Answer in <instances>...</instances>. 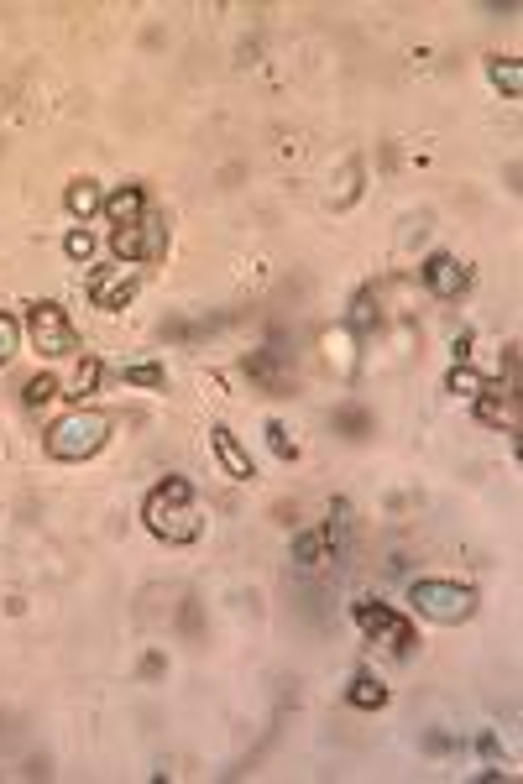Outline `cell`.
Returning a JSON list of instances; mask_svg holds the SVG:
<instances>
[{"label":"cell","mask_w":523,"mask_h":784,"mask_svg":"<svg viewBox=\"0 0 523 784\" xmlns=\"http://www.w3.org/2000/svg\"><path fill=\"white\" fill-rule=\"evenodd\" d=\"M142 523H147L163 544H194L199 528H204L199 507H194V487H189L184 476L157 481V487L147 492V502H142Z\"/></svg>","instance_id":"6da1fadb"},{"label":"cell","mask_w":523,"mask_h":784,"mask_svg":"<svg viewBox=\"0 0 523 784\" xmlns=\"http://www.w3.org/2000/svg\"><path fill=\"white\" fill-rule=\"evenodd\" d=\"M110 413H100V408H74V413H63V419L48 429V455L53 460H68V466H79V460H89V455H100L105 445H110Z\"/></svg>","instance_id":"7a4b0ae2"},{"label":"cell","mask_w":523,"mask_h":784,"mask_svg":"<svg viewBox=\"0 0 523 784\" xmlns=\"http://www.w3.org/2000/svg\"><path fill=\"white\" fill-rule=\"evenodd\" d=\"M408 607L429 622H440V628H461V622L476 617V591L461 581H414L408 586Z\"/></svg>","instance_id":"3957f363"},{"label":"cell","mask_w":523,"mask_h":784,"mask_svg":"<svg viewBox=\"0 0 523 784\" xmlns=\"http://www.w3.org/2000/svg\"><path fill=\"white\" fill-rule=\"evenodd\" d=\"M110 251H116V262L126 267H142V262H157L168 251V225L163 215H142L136 225H110Z\"/></svg>","instance_id":"277c9868"},{"label":"cell","mask_w":523,"mask_h":784,"mask_svg":"<svg viewBox=\"0 0 523 784\" xmlns=\"http://www.w3.org/2000/svg\"><path fill=\"white\" fill-rule=\"evenodd\" d=\"M351 617H356V628L367 633L372 643H382L393 659H408V654H414V622L398 617L393 607H382V602H356Z\"/></svg>","instance_id":"5b68a950"},{"label":"cell","mask_w":523,"mask_h":784,"mask_svg":"<svg viewBox=\"0 0 523 784\" xmlns=\"http://www.w3.org/2000/svg\"><path fill=\"white\" fill-rule=\"evenodd\" d=\"M27 335H32V351L53 356V361L79 351V330L68 325L63 304H32V314H27Z\"/></svg>","instance_id":"8992f818"},{"label":"cell","mask_w":523,"mask_h":784,"mask_svg":"<svg viewBox=\"0 0 523 784\" xmlns=\"http://www.w3.org/2000/svg\"><path fill=\"white\" fill-rule=\"evenodd\" d=\"M136 288H142V272L126 267V262L89 272V298H95V309H105V314H121L136 298Z\"/></svg>","instance_id":"52a82bcc"},{"label":"cell","mask_w":523,"mask_h":784,"mask_svg":"<svg viewBox=\"0 0 523 784\" xmlns=\"http://www.w3.org/2000/svg\"><path fill=\"white\" fill-rule=\"evenodd\" d=\"M419 278H424V288L435 293V298H461V293L471 288V272H466V262H456V257H450V251H435V257H424Z\"/></svg>","instance_id":"ba28073f"},{"label":"cell","mask_w":523,"mask_h":784,"mask_svg":"<svg viewBox=\"0 0 523 784\" xmlns=\"http://www.w3.org/2000/svg\"><path fill=\"white\" fill-rule=\"evenodd\" d=\"M471 403H476V419H482L487 429H508V434L518 429V392L513 387H492L487 382V392H482V398H471Z\"/></svg>","instance_id":"9c48e42d"},{"label":"cell","mask_w":523,"mask_h":784,"mask_svg":"<svg viewBox=\"0 0 523 784\" xmlns=\"http://www.w3.org/2000/svg\"><path fill=\"white\" fill-rule=\"evenodd\" d=\"M210 450H215L220 471L231 476V481H252V476H257V466H252V455H246V445H241L225 424H215V429H210Z\"/></svg>","instance_id":"30bf717a"},{"label":"cell","mask_w":523,"mask_h":784,"mask_svg":"<svg viewBox=\"0 0 523 784\" xmlns=\"http://www.w3.org/2000/svg\"><path fill=\"white\" fill-rule=\"evenodd\" d=\"M100 215H105L110 225H136V220L147 215V189H142V183H121L116 194H105Z\"/></svg>","instance_id":"8fae6325"},{"label":"cell","mask_w":523,"mask_h":784,"mask_svg":"<svg viewBox=\"0 0 523 784\" xmlns=\"http://www.w3.org/2000/svg\"><path fill=\"white\" fill-rule=\"evenodd\" d=\"M63 204H68V215H74V220H95L105 194H100L95 178H74V183H68V194H63Z\"/></svg>","instance_id":"7c38bea8"},{"label":"cell","mask_w":523,"mask_h":784,"mask_svg":"<svg viewBox=\"0 0 523 784\" xmlns=\"http://www.w3.org/2000/svg\"><path fill=\"white\" fill-rule=\"evenodd\" d=\"M346 701H351L356 711H377V706H388V685L361 670V675H351V685H346Z\"/></svg>","instance_id":"4fadbf2b"},{"label":"cell","mask_w":523,"mask_h":784,"mask_svg":"<svg viewBox=\"0 0 523 784\" xmlns=\"http://www.w3.org/2000/svg\"><path fill=\"white\" fill-rule=\"evenodd\" d=\"M445 392H450V398H466V403H471V398H482V392H487V377L476 372L471 361H456V366L445 372Z\"/></svg>","instance_id":"5bb4252c"},{"label":"cell","mask_w":523,"mask_h":784,"mask_svg":"<svg viewBox=\"0 0 523 784\" xmlns=\"http://www.w3.org/2000/svg\"><path fill=\"white\" fill-rule=\"evenodd\" d=\"M246 377H257L267 392H278V398L288 392V377L278 372V351H252L246 356Z\"/></svg>","instance_id":"9a60e30c"},{"label":"cell","mask_w":523,"mask_h":784,"mask_svg":"<svg viewBox=\"0 0 523 784\" xmlns=\"http://www.w3.org/2000/svg\"><path fill=\"white\" fill-rule=\"evenodd\" d=\"M351 528H356V513H351V502L340 497V502L330 507V523H325V539H330V560H335L340 549L351 544Z\"/></svg>","instance_id":"2e32d148"},{"label":"cell","mask_w":523,"mask_h":784,"mask_svg":"<svg viewBox=\"0 0 523 784\" xmlns=\"http://www.w3.org/2000/svg\"><path fill=\"white\" fill-rule=\"evenodd\" d=\"M377 293L372 288H361L356 298H351V314H346V330H356V335H372L377 330Z\"/></svg>","instance_id":"e0dca14e"},{"label":"cell","mask_w":523,"mask_h":784,"mask_svg":"<svg viewBox=\"0 0 523 784\" xmlns=\"http://www.w3.org/2000/svg\"><path fill=\"white\" fill-rule=\"evenodd\" d=\"M330 560V539H325V528H309V534L293 539V565H320Z\"/></svg>","instance_id":"ac0fdd59"},{"label":"cell","mask_w":523,"mask_h":784,"mask_svg":"<svg viewBox=\"0 0 523 784\" xmlns=\"http://www.w3.org/2000/svg\"><path fill=\"white\" fill-rule=\"evenodd\" d=\"M487 79H492L497 89H503L508 100H518V95H523V68H518V58H492V63H487Z\"/></svg>","instance_id":"d6986e66"},{"label":"cell","mask_w":523,"mask_h":784,"mask_svg":"<svg viewBox=\"0 0 523 784\" xmlns=\"http://www.w3.org/2000/svg\"><path fill=\"white\" fill-rule=\"evenodd\" d=\"M325 356L340 361V372H356V345H351V330H325Z\"/></svg>","instance_id":"ffe728a7"},{"label":"cell","mask_w":523,"mask_h":784,"mask_svg":"<svg viewBox=\"0 0 523 784\" xmlns=\"http://www.w3.org/2000/svg\"><path fill=\"white\" fill-rule=\"evenodd\" d=\"M121 377H126L131 387H147V392H163V387H168V372H163L157 361H136V366H126Z\"/></svg>","instance_id":"44dd1931"},{"label":"cell","mask_w":523,"mask_h":784,"mask_svg":"<svg viewBox=\"0 0 523 784\" xmlns=\"http://www.w3.org/2000/svg\"><path fill=\"white\" fill-rule=\"evenodd\" d=\"M53 398H58V377H48V372H37L27 387H21V403L27 408H48Z\"/></svg>","instance_id":"7402d4cb"},{"label":"cell","mask_w":523,"mask_h":784,"mask_svg":"<svg viewBox=\"0 0 523 784\" xmlns=\"http://www.w3.org/2000/svg\"><path fill=\"white\" fill-rule=\"evenodd\" d=\"M262 434H267V450L278 455V460H299V445L288 440V429H283L278 419H267V424H262Z\"/></svg>","instance_id":"603a6c76"},{"label":"cell","mask_w":523,"mask_h":784,"mask_svg":"<svg viewBox=\"0 0 523 784\" xmlns=\"http://www.w3.org/2000/svg\"><path fill=\"white\" fill-rule=\"evenodd\" d=\"M100 377H105V366H100L95 356H84V361H79V372H74V398H89V392L100 387Z\"/></svg>","instance_id":"cb8c5ba5"},{"label":"cell","mask_w":523,"mask_h":784,"mask_svg":"<svg viewBox=\"0 0 523 784\" xmlns=\"http://www.w3.org/2000/svg\"><path fill=\"white\" fill-rule=\"evenodd\" d=\"M16 351H21V319L0 314V366H6V361H11Z\"/></svg>","instance_id":"d4e9b609"},{"label":"cell","mask_w":523,"mask_h":784,"mask_svg":"<svg viewBox=\"0 0 523 784\" xmlns=\"http://www.w3.org/2000/svg\"><path fill=\"white\" fill-rule=\"evenodd\" d=\"M63 251H68L74 262H89V257H95V236H89L84 225H79V230H68V236H63Z\"/></svg>","instance_id":"484cf974"},{"label":"cell","mask_w":523,"mask_h":784,"mask_svg":"<svg viewBox=\"0 0 523 784\" xmlns=\"http://www.w3.org/2000/svg\"><path fill=\"white\" fill-rule=\"evenodd\" d=\"M335 424H340V429H351V440H356V434L367 429V413H361V408H340V413H335Z\"/></svg>","instance_id":"4316f807"},{"label":"cell","mask_w":523,"mask_h":784,"mask_svg":"<svg viewBox=\"0 0 523 784\" xmlns=\"http://www.w3.org/2000/svg\"><path fill=\"white\" fill-rule=\"evenodd\" d=\"M476 748H482V758H487V764L497 769V758H503V748H497V737H492V732H482V743H476Z\"/></svg>","instance_id":"83f0119b"},{"label":"cell","mask_w":523,"mask_h":784,"mask_svg":"<svg viewBox=\"0 0 523 784\" xmlns=\"http://www.w3.org/2000/svg\"><path fill=\"white\" fill-rule=\"evenodd\" d=\"M450 351H456V361H471V330H461L456 340H450Z\"/></svg>","instance_id":"f1b7e54d"}]
</instances>
